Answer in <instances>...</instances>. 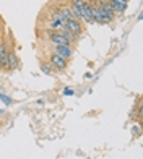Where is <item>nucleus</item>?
I'll return each instance as SVG.
<instances>
[{
	"mask_svg": "<svg viewBox=\"0 0 143 159\" xmlns=\"http://www.w3.org/2000/svg\"><path fill=\"white\" fill-rule=\"evenodd\" d=\"M47 34H49V41H51L54 46H63V44H68L67 39L63 38V36H62L59 31H51V30H47Z\"/></svg>",
	"mask_w": 143,
	"mask_h": 159,
	"instance_id": "39448f33",
	"label": "nucleus"
},
{
	"mask_svg": "<svg viewBox=\"0 0 143 159\" xmlns=\"http://www.w3.org/2000/svg\"><path fill=\"white\" fill-rule=\"evenodd\" d=\"M59 33H60V34L63 36V38L67 39L68 44H72V42H75V41H76V36H75L73 33H72V31L68 30V28H65V26H62L60 30H59Z\"/></svg>",
	"mask_w": 143,
	"mask_h": 159,
	"instance_id": "1a4fd4ad",
	"label": "nucleus"
},
{
	"mask_svg": "<svg viewBox=\"0 0 143 159\" xmlns=\"http://www.w3.org/2000/svg\"><path fill=\"white\" fill-rule=\"evenodd\" d=\"M63 94H65V96H73L75 91L72 89V88H65V89H63Z\"/></svg>",
	"mask_w": 143,
	"mask_h": 159,
	"instance_id": "2eb2a0df",
	"label": "nucleus"
},
{
	"mask_svg": "<svg viewBox=\"0 0 143 159\" xmlns=\"http://www.w3.org/2000/svg\"><path fill=\"white\" fill-rule=\"evenodd\" d=\"M65 28H68V30L73 33L76 38L83 33V26L80 25V20H76V18H75V20H68L67 23H65Z\"/></svg>",
	"mask_w": 143,
	"mask_h": 159,
	"instance_id": "0eeeda50",
	"label": "nucleus"
},
{
	"mask_svg": "<svg viewBox=\"0 0 143 159\" xmlns=\"http://www.w3.org/2000/svg\"><path fill=\"white\" fill-rule=\"evenodd\" d=\"M5 55H7V44L0 41V59H2V57H5Z\"/></svg>",
	"mask_w": 143,
	"mask_h": 159,
	"instance_id": "ddd939ff",
	"label": "nucleus"
},
{
	"mask_svg": "<svg viewBox=\"0 0 143 159\" xmlns=\"http://www.w3.org/2000/svg\"><path fill=\"white\" fill-rule=\"evenodd\" d=\"M7 65H8V68H7V70H15L16 68L18 60H16L15 50H7Z\"/></svg>",
	"mask_w": 143,
	"mask_h": 159,
	"instance_id": "6e6552de",
	"label": "nucleus"
},
{
	"mask_svg": "<svg viewBox=\"0 0 143 159\" xmlns=\"http://www.w3.org/2000/svg\"><path fill=\"white\" fill-rule=\"evenodd\" d=\"M51 20H54V21H59L60 25H63L65 26V23H67V20L62 16V13L59 11V10H54L52 13H51Z\"/></svg>",
	"mask_w": 143,
	"mask_h": 159,
	"instance_id": "9b49d317",
	"label": "nucleus"
},
{
	"mask_svg": "<svg viewBox=\"0 0 143 159\" xmlns=\"http://www.w3.org/2000/svg\"><path fill=\"white\" fill-rule=\"evenodd\" d=\"M67 62H68V60L62 59V57H60V55H57V54H52V55H51V59H49V63H51V67H52L54 70H59V71H62V70H65V68H67Z\"/></svg>",
	"mask_w": 143,
	"mask_h": 159,
	"instance_id": "7ed1b4c3",
	"label": "nucleus"
},
{
	"mask_svg": "<svg viewBox=\"0 0 143 159\" xmlns=\"http://www.w3.org/2000/svg\"><path fill=\"white\" fill-rule=\"evenodd\" d=\"M96 10L101 13V16L107 21V23H111V21L116 18V13L112 11V8H111V5H109V2H107V0H98Z\"/></svg>",
	"mask_w": 143,
	"mask_h": 159,
	"instance_id": "f257e3e1",
	"label": "nucleus"
},
{
	"mask_svg": "<svg viewBox=\"0 0 143 159\" xmlns=\"http://www.w3.org/2000/svg\"><path fill=\"white\" fill-rule=\"evenodd\" d=\"M107 2H109L112 11L116 13V15H122V13L127 10L128 0H107Z\"/></svg>",
	"mask_w": 143,
	"mask_h": 159,
	"instance_id": "20e7f679",
	"label": "nucleus"
},
{
	"mask_svg": "<svg viewBox=\"0 0 143 159\" xmlns=\"http://www.w3.org/2000/svg\"><path fill=\"white\" fill-rule=\"evenodd\" d=\"M59 11L62 13V16L65 18L67 21H68V20H75V15H73V11H72V10L68 8V7H65V5H62Z\"/></svg>",
	"mask_w": 143,
	"mask_h": 159,
	"instance_id": "9d476101",
	"label": "nucleus"
},
{
	"mask_svg": "<svg viewBox=\"0 0 143 159\" xmlns=\"http://www.w3.org/2000/svg\"><path fill=\"white\" fill-rule=\"evenodd\" d=\"M55 54L60 55L62 59L68 60L72 55H73V49H72L70 44H63V46H55Z\"/></svg>",
	"mask_w": 143,
	"mask_h": 159,
	"instance_id": "423d86ee",
	"label": "nucleus"
},
{
	"mask_svg": "<svg viewBox=\"0 0 143 159\" xmlns=\"http://www.w3.org/2000/svg\"><path fill=\"white\" fill-rule=\"evenodd\" d=\"M0 101H3L5 106H10V104H12V98L5 96V94H0Z\"/></svg>",
	"mask_w": 143,
	"mask_h": 159,
	"instance_id": "4468645a",
	"label": "nucleus"
},
{
	"mask_svg": "<svg viewBox=\"0 0 143 159\" xmlns=\"http://www.w3.org/2000/svg\"><path fill=\"white\" fill-rule=\"evenodd\" d=\"M41 71L44 75H52L54 73V68L51 67V63H41Z\"/></svg>",
	"mask_w": 143,
	"mask_h": 159,
	"instance_id": "f8f14e48",
	"label": "nucleus"
},
{
	"mask_svg": "<svg viewBox=\"0 0 143 159\" xmlns=\"http://www.w3.org/2000/svg\"><path fill=\"white\" fill-rule=\"evenodd\" d=\"M72 11H73V15L76 20H83L86 25H91V21L86 20V16H85V10H83V0H73L72 2Z\"/></svg>",
	"mask_w": 143,
	"mask_h": 159,
	"instance_id": "f03ea898",
	"label": "nucleus"
}]
</instances>
